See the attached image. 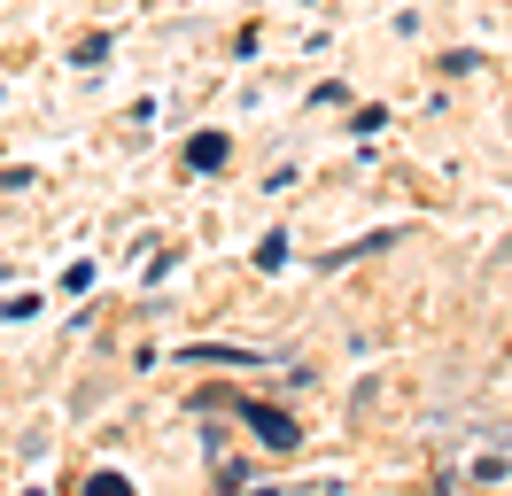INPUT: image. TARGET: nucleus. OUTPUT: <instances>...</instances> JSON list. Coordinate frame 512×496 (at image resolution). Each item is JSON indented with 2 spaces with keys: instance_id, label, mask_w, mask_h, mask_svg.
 Returning a JSON list of instances; mask_svg holds the SVG:
<instances>
[{
  "instance_id": "obj_1",
  "label": "nucleus",
  "mask_w": 512,
  "mask_h": 496,
  "mask_svg": "<svg viewBox=\"0 0 512 496\" xmlns=\"http://www.w3.org/2000/svg\"><path fill=\"white\" fill-rule=\"evenodd\" d=\"M241 411H249V427H256V442H264V450H280V458H288L295 442H303V427H295L288 411H272V403H241Z\"/></svg>"
},
{
  "instance_id": "obj_2",
  "label": "nucleus",
  "mask_w": 512,
  "mask_h": 496,
  "mask_svg": "<svg viewBox=\"0 0 512 496\" xmlns=\"http://www.w3.org/2000/svg\"><path fill=\"white\" fill-rule=\"evenodd\" d=\"M225 163V132H202V140H187V171H218Z\"/></svg>"
},
{
  "instance_id": "obj_3",
  "label": "nucleus",
  "mask_w": 512,
  "mask_h": 496,
  "mask_svg": "<svg viewBox=\"0 0 512 496\" xmlns=\"http://www.w3.org/2000/svg\"><path fill=\"white\" fill-rule=\"evenodd\" d=\"M187 365H264L249 349H187Z\"/></svg>"
}]
</instances>
